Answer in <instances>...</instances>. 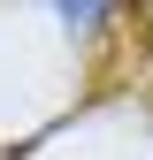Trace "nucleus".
<instances>
[{
	"instance_id": "1",
	"label": "nucleus",
	"mask_w": 153,
	"mask_h": 160,
	"mask_svg": "<svg viewBox=\"0 0 153 160\" xmlns=\"http://www.w3.org/2000/svg\"><path fill=\"white\" fill-rule=\"evenodd\" d=\"M61 23H69V31H107V23H115V8H92V0L76 8V0H69V8H61Z\"/></svg>"
}]
</instances>
